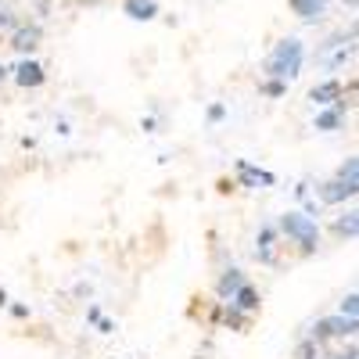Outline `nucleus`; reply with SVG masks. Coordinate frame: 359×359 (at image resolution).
<instances>
[{"mask_svg": "<svg viewBox=\"0 0 359 359\" xmlns=\"http://www.w3.org/2000/svg\"><path fill=\"white\" fill-rule=\"evenodd\" d=\"M341 4H345V8H359V0H341Z\"/></svg>", "mask_w": 359, "mask_h": 359, "instance_id": "nucleus-35", "label": "nucleus"}, {"mask_svg": "<svg viewBox=\"0 0 359 359\" xmlns=\"http://www.w3.org/2000/svg\"><path fill=\"white\" fill-rule=\"evenodd\" d=\"M345 118H348V104H345V97H341V101L331 104V108H316L313 130H316V133H338V130H345Z\"/></svg>", "mask_w": 359, "mask_h": 359, "instance_id": "nucleus-10", "label": "nucleus"}, {"mask_svg": "<svg viewBox=\"0 0 359 359\" xmlns=\"http://www.w3.org/2000/svg\"><path fill=\"white\" fill-rule=\"evenodd\" d=\"M123 15L133 22H155L158 11V0H123Z\"/></svg>", "mask_w": 359, "mask_h": 359, "instance_id": "nucleus-14", "label": "nucleus"}, {"mask_svg": "<svg viewBox=\"0 0 359 359\" xmlns=\"http://www.w3.org/2000/svg\"><path fill=\"white\" fill-rule=\"evenodd\" d=\"M226 115H230L226 104H223V101H212V104L205 108V123H208V126H223V123H226Z\"/></svg>", "mask_w": 359, "mask_h": 359, "instance_id": "nucleus-22", "label": "nucleus"}, {"mask_svg": "<svg viewBox=\"0 0 359 359\" xmlns=\"http://www.w3.org/2000/svg\"><path fill=\"white\" fill-rule=\"evenodd\" d=\"M294 359H323V345H316L313 338H302L294 345Z\"/></svg>", "mask_w": 359, "mask_h": 359, "instance_id": "nucleus-20", "label": "nucleus"}, {"mask_svg": "<svg viewBox=\"0 0 359 359\" xmlns=\"http://www.w3.org/2000/svg\"><path fill=\"white\" fill-rule=\"evenodd\" d=\"M8 313H11L15 320H29V316H33V309H29L25 302H11V306H8Z\"/></svg>", "mask_w": 359, "mask_h": 359, "instance_id": "nucleus-25", "label": "nucleus"}, {"mask_svg": "<svg viewBox=\"0 0 359 359\" xmlns=\"http://www.w3.org/2000/svg\"><path fill=\"white\" fill-rule=\"evenodd\" d=\"M338 180H348V184H359V155H352V158H345L341 165H338V172H334Z\"/></svg>", "mask_w": 359, "mask_h": 359, "instance_id": "nucleus-21", "label": "nucleus"}, {"mask_svg": "<svg viewBox=\"0 0 359 359\" xmlns=\"http://www.w3.org/2000/svg\"><path fill=\"white\" fill-rule=\"evenodd\" d=\"M233 184H237V191H269V187H277V172L259 169L248 158H237L233 162Z\"/></svg>", "mask_w": 359, "mask_h": 359, "instance_id": "nucleus-4", "label": "nucleus"}, {"mask_svg": "<svg viewBox=\"0 0 359 359\" xmlns=\"http://www.w3.org/2000/svg\"><path fill=\"white\" fill-rule=\"evenodd\" d=\"M352 198H359V184H348V180L331 176V180H323V184H316V201L320 205H345Z\"/></svg>", "mask_w": 359, "mask_h": 359, "instance_id": "nucleus-8", "label": "nucleus"}, {"mask_svg": "<svg viewBox=\"0 0 359 359\" xmlns=\"http://www.w3.org/2000/svg\"><path fill=\"white\" fill-rule=\"evenodd\" d=\"M101 316H104V313H101V306H97V302H90V306H86V323H90V327H97V323H101Z\"/></svg>", "mask_w": 359, "mask_h": 359, "instance_id": "nucleus-26", "label": "nucleus"}, {"mask_svg": "<svg viewBox=\"0 0 359 359\" xmlns=\"http://www.w3.org/2000/svg\"><path fill=\"white\" fill-rule=\"evenodd\" d=\"M277 230H280L284 241H291L298 248V255H316L320 237H323L320 223L313 216H306L302 208H287L284 216H277Z\"/></svg>", "mask_w": 359, "mask_h": 359, "instance_id": "nucleus-2", "label": "nucleus"}, {"mask_svg": "<svg viewBox=\"0 0 359 359\" xmlns=\"http://www.w3.org/2000/svg\"><path fill=\"white\" fill-rule=\"evenodd\" d=\"M40 43H43V22H36V18H29V22L22 18L18 29L8 36V47H11L18 57H33Z\"/></svg>", "mask_w": 359, "mask_h": 359, "instance_id": "nucleus-5", "label": "nucleus"}, {"mask_svg": "<svg viewBox=\"0 0 359 359\" xmlns=\"http://www.w3.org/2000/svg\"><path fill=\"white\" fill-rule=\"evenodd\" d=\"M259 94L269 97V101H280L287 94V83L284 79H259Z\"/></svg>", "mask_w": 359, "mask_h": 359, "instance_id": "nucleus-18", "label": "nucleus"}, {"mask_svg": "<svg viewBox=\"0 0 359 359\" xmlns=\"http://www.w3.org/2000/svg\"><path fill=\"white\" fill-rule=\"evenodd\" d=\"M291 4V15H298L302 22H320L323 15H327V0H287Z\"/></svg>", "mask_w": 359, "mask_h": 359, "instance_id": "nucleus-15", "label": "nucleus"}, {"mask_svg": "<svg viewBox=\"0 0 359 359\" xmlns=\"http://www.w3.org/2000/svg\"><path fill=\"white\" fill-rule=\"evenodd\" d=\"M248 284V273H245V269L241 266H237V262H226V266H219L216 269V280H212V294H216V302H230V298L237 294V291H241Z\"/></svg>", "mask_w": 359, "mask_h": 359, "instance_id": "nucleus-6", "label": "nucleus"}, {"mask_svg": "<svg viewBox=\"0 0 359 359\" xmlns=\"http://www.w3.org/2000/svg\"><path fill=\"white\" fill-rule=\"evenodd\" d=\"M29 4H36V11H40V15H47V11H50V0H29Z\"/></svg>", "mask_w": 359, "mask_h": 359, "instance_id": "nucleus-32", "label": "nucleus"}, {"mask_svg": "<svg viewBox=\"0 0 359 359\" xmlns=\"http://www.w3.org/2000/svg\"><path fill=\"white\" fill-rule=\"evenodd\" d=\"M248 327H252V316H248V313L233 309V306H226V309H223V331H233V334H248Z\"/></svg>", "mask_w": 359, "mask_h": 359, "instance_id": "nucleus-16", "label": "nucleus"}, {"mask_svg": "<svg viewBox=\"0 0 359 359\" xmlns=\"http://www.w3.org/2000/svg\"><path fill=\"white\" fill-rule=\"evenodd\" d=\"M18 11H15V4H11V0H0V33H15V29H18Z\"/></svg>", "mask_w": 359, "mask_h": 359, "instance_id": "nucleus-17", "label": "nucleus"}, {"mask_svg": "<svg viewBox=\"0 0 359 359\" xmlns=\"http://www.w3.org/2000/svg\"><path fill=\"white\" fill-rule=\"evenodd\" d=\"M8 306H11V294H8L4 287H0V309H8Z\"/></svg>", "mask_w": 359, "mask_h": 359, "instance_id": "nucleus-33", "label": "nucleus"}, {"mask_svg": "<svg viewBox=\"0 0 359 359\" xmlns=\"http://www.w3.org/2000/svg\"><path fill=\"white\" fill-rule=\"evenodd\" d=\"M320 208H323L320 201H313V198H302V212H306V216H313V219H316V216H320Z\"/></svg>", "mask_w": 359, "mask_h": 359, "instance_id": "nucleus-27", "label": "nucleus"}, {"mask_svg": "<svg viewBox=\"0 0 359 359\" xmlns=\"http://www.w3.org/2000/svg\"><path fill=\"white\" fill-rule=\"evenodd\" d=\"M11 79L22 90H40L47 83V69L36 62V57H18V62L11 65Z\"/></svg>", "mask_w": 359, "mask_h": 359, "instance_id": "nucleus-9", "label": "nucleus"}, {"mask_svg": "<svg viewBox=\"0 0 359 359\" xmlns=\"http://www.w3.org/2000/svg\"><path fill=\"white\" fill-rule=\"evenodd\" d=\"M140 130H144V133H162V130H165V115H162V108H151L147 115H140Z\"/></svg>", "mask_w": 359, "mask_h": 359, "instance_id": "nucleus-19", "label": "nucleus"}, {"mask_svg": "<svg viewBox=\"0 0 359 359\" xmlns=\"http://www.w3.org/2000/svg\"><path fill=\"white\" fill-rule=\"evenodd\" d=\"M130 359H137V355H130Z\"/></svg>", "mask_w": 359, "mask_h": 359, "instance_id": "nucleus-37", "label": "nucleus"}, {"mask_svg": "<svg viewBox=\"0 0 359 359\" xmlns=\"http://www.w3.org/2000/svg\"><path fill=\"white\" fill-rule=\"evenodd\" d=\"M316 345H327V341H348V338H359V320L352 316H341V313H331V316H320L313 327H309V334Z\"/></svg>", "mask_w": 359, "mask_h": 359, "instance_id": "nucleus-3", "label": "nucleus"}, {"mask_svg": "<svg viewBox=\"0 0 359 359\" xmlns=\"http://www.w3.org/2000/svg\"><path fill=\"white\" fill-rule=\"evenodd\" d=\"M233 191H237L233 176H219V180H216V194H223V198H226V194H233Z\"/></svg>", "mask_w": 359, "mask_h": 359, "instance_id": "nucleus-24", "label": "nucleus"}, {"mask_svg": "<svg viewBox=\"0 0 359 359\" xmlns=\"http://www.w3.org/2000/svg\"><path fill=\"white\" fill-rule=\"evenodd\" d=\"M97 331H101V334H115V320H111V316H101Z\"/></svg>", "mask_w": 359, "mask_h": 359, "instance_id": "nucleus-30", "label": "nucleus"}, {"mask_svg": "<svg viewBox=\"0 0 359 359\" xmlns=\"http://www.w3.org/2000/svg\"><path fill=\"white\" fill-rule=\"evenodd\" d=\"M348 94H359V83H355V86H352V90H345V97H348Z\"/></svg>", "mask_w": 359, "mask_h": 359, "instance_id": "nucleus-36", "label": "nucleus"}, {"mask_svg": "<svg viewBox=\"0 0 359 359\" xmlns=\"http://www.w3.org/2000/svg\"><path fill=\"white\" fill-rule=\"evenodd\" d=\"M54 130L62 133V137H69V133H72V123H69V118H57V123H54Z\"/></svg>", "mask_w": 359, "mask_h": 359, "instance_id": "nucleus-31", "label": "nucleus"}, {"mask_svg": "<svg viewBox=\"0 0 359 359\" xmlns=\"http://www.w3.org/2000/svg\"><path fill=\"white\" fill-rule=\"evenodd\" d=\"M341 97H345L341 79H320V83L309 90V101H313L316 108H331V104H338Z\"/></svg>", "mask_w": 359, "mask_h": 359, "instance_id": "nucleus-11", "label": "nucleus"}, {"mask_svg": "<svg viewBox=\"0 0 359 359\" xmlns=\"http://www.w3.org/2000/svg\"><path fill=\"white\" fill-rule=\"evenodd\" d=\"M331 233L338 237V241H352V237H359V208H345L341 216L331 219Z\"/></svg>", "mask_w": 359, "mask_h": 359, "instance_id": "nucleus-13", "label": "nucleus"}, {"mask_svg": "<svg viewBox=\"0 0 359 359\" xmlns=\"http://www.w3.org/2000/svg\"><path fill=\"white\" fill-rule=\"evenodd\" d=\"M309 187H313L309 180H298V184H294V198H298V201H302V198H309Z\"/></svg>", "mask_w": 359, "mask_h": 359, "instance_id": "nucleus-29", "label": "nucleus"}, {"mask_svg": "<svg viewBox=\"0 0 359 359\" xmlns=\"http://www.w3.org/2000/svg\"><path fill=\"white\" fill-rule=\"evenodd\" d=\"M323 359H359V348H352V345H345L341 352H334V355H323Z\"/></svg>", "mask_w": 359, "mask_h": 359, "instance_id": "nucleus-28", "label": "nucleus"}, {"mask_svg": "<svg viewBox=\"0 0 359 359\" xmlns=\"http://www.w3.org/2000/svg\"><path fill=\"white\" fill-rule=\"evenodd\" d=\"M226 306H233V309H241V313H248V316L255 320V316L262 313V291H259V287H255V284L248 280V284H245L241 291H237V294L230 298Z\"/></svg>", "mask_w": 359, "mask_h": 359, "instance_id": "nucleus-12", "label": "nucleus"}, {"mask_svg": "<svg viewBox=\"0 0 359 359\" xmlns=\"http://www.w3.org/2000/svg\"><path fill=\"white\" fill-rule=\"evenodd\" d=\"M277 248H280V230H277V223H259V230H255V248H252L255 262H259V266H273V262H277Z\"/></svg>", "mask_w": 359, "mask_h": 359, "instance_id": "nucleus-7", "label": "nucleus"}, {"mask_svg": "<svg viewBox=\"0 0 359 359\" xmlns=\"http://www.w3.org/2000/svg\"><path fill=\"white\" fill-rule=\"evenodd\" d=\"M338 313H341V316H352V320H359V291H352V294H345V298H341Z\"/></svg>", "mask_w": 359, "mask_h": 359, "instance_id": "nucleus-23", "label": "nucleus"}, {"mask_svg": "<svg viewBox=\"0 0 359 359\" xmlns=\"http://www.w3.org/2000/svg\"><path fill=\"white\" fill-rule=\"evenodd\" d=\"M8 76H11V65H4V62H0V83H4Z\"/></svg>", "mask_w": 359, "mask_h": 359, "instance_id": "nucleus-34", "label": "nucleus"}, {"mask_svg": "<svg viewBox=\"0 0 359 359\" xmlns=\"http://www.w3.org/2000/svg\"><path fill=\"white\" fill-rule=\"evenodd\" d=\"M302 65H306V43L298 40V36H284L273 43V50L266 54V62H262V79H298L302 76Z\"/></svg>", "mask_w": 359, "mask_h": 359, "instance_id": "nucleus-1", "label": "nucleus"}]
</instances>
